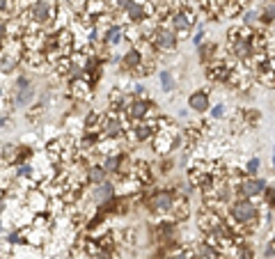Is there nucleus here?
Returning <instances> with one entry per match:
<instances>
[{
	"label": "nucleus",
	"mask_w": 275,
	"mask_h": 259,
	"mask_svg": "<svg viewBox=\"0 0 275 259\" xmlns=\"http://www.w3.org/2000/svg\"><path fill=\"white\" fill-rule=\"evenodd\" d=\"M229 216L232 220L241 227L243 232H255L259 227V207L252 202L250 197H236L229 207Z\"/></svg>",
	"instance_id": "obj_1"
},
{
	"label": "nucleus",
	"mask_w": 275,
	"mask_h": 259,
	"mask_svg": "<svg viewBox=\"0 0 275 259\" xmlns=\"http://www.w3.org/2000/svg\"><path fill=\"white\" fill-rule=\"evenodd\" d=\"M168 21H170V28L177 33V39H179V42H181V39H190V30L195 28V23H197L195 14H193L190 10H186V7H181V10L172 12Z\"/></svg>",
	"instance_id": "obj_2"
},
{
	"label": "nucleus",
	"mask_w": 275,
	"mask_h": 259,
	"mask_svg": "<svg viewBox=\"0 0 275 259\" xmlns=\"http://www.w3.org/2000/svg\"><path fill=\"white\" fill-rule=\"evenodd\" d=\"M25 16H30V23L37 28H48L55 19V7L50 0H35V3H30V10Z\"/></svg>",
	"instance_id": "obj_3"
},
{
	"label": "nucleus",
	"mask_w": 275,
	"mask_h": 259,
	"mask_svg": "<svg viewBox=\"0 0 275 259\" xmlns=\"http://www.w3.org/2000/svg\"><path fill=\"white\" fill-rule=\"evenodd\" d=\"M149 42H151V46H154V51H158V53H174L179 46L177 33H174L172 28H168V25H156Z\"/></svg>",
	"instance_id": "obj_4"
},
{
	"label": "nucleus",
	"mask_w": 275,
	"mask_h": 259,
	"mask_svg": "<svg viewBox=\"0 0 275 259\" xmlns=\"http://www.w3.org/2000/svg\"><path fill=\"white\" fill-rule=\"evenodd\" d=\"M174 199H177V188H158L147 199V207L154 213H170Z\"/></svg>",
	"instance_id": "obj_5"
},
{
	"label": "nucleus",
	"mask_w": 275,
	"mask_h": 259,
	"mask_svg": "<svg viewBox=\"0 0 275 259\" xmlns=\"http://www.w3.org/2000/svg\"><path fill=\"white\" fill-rule=\"evenodd\" d=\"M266 186H268V181L266 179H259V177H245L241 175L236 181V190H238V197H261V193L266 190Z\"/></svg>",
	"instance_id": "obj_6"
},
{
	"label": "nucleus",
	"mask_w": 275,
	"mask_h": 259,
	"mask_svg": "<svg viewBox=\"0 0 275 259\" xmlns=\"http://www.w3.org/2000/svg\"><path fill=\"white\" fill-rule=\"evenodd\" d=\"M124 14L128 19V25H142L147 19H151V10L147 5H142L140 0H133L131 5L124 10Z\"/></svg>",
	"instance_id": "obj_7"
},
{
	"label": "nucleus",
	"mask_w": 275,
	"mask_h": 259,
	"mask_svg": "<svg viewBox=\"0 0 275 259\" xmlns=\"http://www.w3.org/2000/svg\"><path fill=\"white\" fill-rule=\"evenodd\" d=\"M211 108V97L206 90H195V92L188 97V110H193L195 115H204Z\"/></svg>",
	"instance_id": "obj_8"
},
{
	"label": "nucleus",
	"mask_w": 275,
	"mask_h": 259,
	"mask_svg": "<svg viewBox=\"0 0 275 259\" xmlns=\"http://www.w3.org/2000/svg\"><path fill=\"white\" fill-rule=\"evenodd\" d=\"M142 60H145V55L140 53V48H138L135 44H131V48L126 51V55H122V67L126 71H131V74H135V71L140 69Z\"/></svg>",
	"instance_id": "obj_9"
},
{
	"label": "nucleus",
	"mask_w": 275,
	"mask_h": 259,
	"mask_svg": "<svg viewBox=\"0 0 275 259\" xmlns=\"http://www.w3.org/2000/svg\"><path fill=\"white\" fill-rule=\"evenodd\" d=\"M67 83H69V92H71V97L76 99V101H82V99L92 97V85L87 83L85 78H71V80H67Z\"/></svg>",
	"instance_id": "obj_10"
},
{
	"label": "nucleus",
	"mask_w": 275,
	"mask_h": 259,
	"mask_svg": "<svg viewBox=\"0 0 275 259\" xmlns=\"http://www.w3.org/2000/svg\"><path fill=\"white\" fill-rule=\"evenodd\" d=\"M115 195H117V188H115V184L105 179L103 184L94 186V195H92V197H94V204L99 207V204H103V202H108V199H113Z\"/></svg>",
	"instance_id": "obj_11"
},
{
	"label": "nucleus",
	"mask_w": 275,
	"mask_h": 259,
	"mask_svg": "<svg viewBox=\"0 0 275 259\" xmlns=\"http://www.w3.org/2000/svg\"><path fill=\"white\" fill-rule=\"evenodd\" d=\"M193 259H223V252H220L215 245L202 241V243H197L195 248H193Z\"/></svg>",
	"instance_id": "obj_12"
},
{
	"label": "nucleus",
	"mask_w": 275,
	"mask_h": 259,
	"mask_svg": "<svg viewBox=\"0 0 275 259\" xmlns=\"http://www.w3.org/2000/svg\"><path fill=\"white\" fill-rule=\"evenodd\" d=\"M105 179H108V172L103 170L101 163H92V165L85 167V181H87V184L99 186V184H103Z\"/></svg>",
	"instance_id": "obj_13"
},
{
	"label": "nucleus",
	"mask_w": 275,
	"mask_h": 259,
	"mask_svg": "<svg viewBox=\"0 0 275 259\" xmlns=\"http://www.w3.org/2000/svg\"><path fill=\"white\" fill-rule=\"evenodd\" d=\"M35 99H37L35 85L23 88V90H16V92H14V106H16V108H28L32 101H35Z\"/></svg>",
	"instance_id": "obj_14"
},
{
	"label": "nucleus",
	"mask_w": 275,
	"mask_h": 259,
	"mask_svg": "<svg viewBox=\"0 0 275 259\" xmlns=\"http://www.w3.org/2000/svg\"><path fill=\"white\" fill-rule=\"evenodd\" d=\"M170 213H172V220H177V222H181V220H188V213H190V209H188V199L186 197H179L177 195V199H174V204H172V209H170Z\"/></svg>",
	"instance_id": "obj_15"
},
{
	"label": "nucleus",
	"mask_w": 275,
	"mask_h": 259,
	"mask_svg": "<svg viewBox=\"0 0 275 259\" xmlns=\"http://www.w3.org/2000/svg\"><path fill=\"white\" fill-rule=\"evenodd\" d=\"M259 23L261 25L275 23V0H264V5L259 10Z\"/></svg>",
	"instance_id": "obj_16"
},
{
	"label": "nucleus",
	"mask_w": 275,
	"mask_h": 259,
	"mask_svg": "<svg viewBox=\"0 0 275 259\" xmlns=\"http://www.w3.org/2000/svg\"><path fill=\"white\" fill-rule=\"evenodd\" d=\"M215 53H218V46H215L213 42H202L200 46H197V55H200L202 65H206L209 60H213Z\"/></svg>",
	"instance_id": "obj_17"
},
{
	"label": "nucleus",
	"mask_w": 275,
	"mask_h": 259,
	"mask_svg": "<svg viewBox=\"0 0 275 259\" xmlns=\"http://www.w3.org/2000/svg\"><path fill=\"white\" fill-rule=\"evenodd\" d=\"M259 167H261V161L257 156H252V158H248V161L243 163V175L245 177H257L259 175Z\"/></svg>",
	"instance_id": "obj_18"
},
{
	"label": "nucleus",
	"mask_w": 275,
	"mask_h": 259,
	"mask_svg": "<svg viewBox=\"0 0 275 259\" xmlns=\"http://www.w3.org/2000/svg\"><path fill=\"white\" fill-rule=\"evenodd\" d=\"M158 80H160V88H163V92H172L174 90V74L168 69L158 71Z\"/></svg>",
	"instance_id": "obj_19"
},
{
	"label": "nucleus",
	"mask_w": 275,
	"mask_h": 259,
	"mask_svg": "<svg viewBox=\"0 0 275 259\" xmlns=\"http://www.w3.org/2000/svg\"><path fill=\"white\" fill-rule=\"evenodd\" d=\"M257 23H259V12H257V10H245V12H241V25L255 28Z\"/></svg>",
	"instance_id": "obj_20"
},
{
	"label": "nucleus",
	"mask_w": 275,
	"mask_h": 259,
	"mask_svg": "<svg viewBox=\"0 0 275 259\" xmlns=\"http://www.w3.org/2000/svg\"><path fill=\"white\" fill-rule=\"evenodd\" d=\"M261 197H264V207L266 209H275V184L266 186V190L261 193Z\"/></svg>",
	"instance_id": "obj_21"
},
{
	"label": "nucleus",
	"mask_w": 275,
	"mask_h": 259,
	"mask_svg": "<svg viewBox=\"0 0 275 259\" xmlns=\"http://www.w3.org/2000/svg\"><path fill=\"white\" fill-rule=\"evenodd\" d=\"M209 115H211V120H225L227 108H225V103H215V106L209 108Z\"/></svg>",
	"instance_id": "obj_22"
},
{
	"label": "nucleus",
	"mask_w": 275,
	"mask_h": 259,
	"mask_svg": "<svg viewBox=\"0 0 275 259\" xmlns=\"http://www.w3.org/2000/svg\"><path fill=\"white\" fill-rule=\"evenodd\" d=\"M131 97L133 99H147V88L142 83H135L133 85V90H131Z\"/></svg>",
	"instance_id": "obj_23"
},
{
	"label": "nucleus",
	"mask_w": 275,
	"mask_h": 259,
	"mask_svg": "<svg viewBox=\"0 0 275 259\" xmlns=\"http://www.w3.org/2000/svg\"><path fill=\"white\" fill-rule=\"evenodd\" d=\"M261 254H264V259H275V243H273V241H266Z\"/></svg>",
	"instance_id": "obj_24"
},
{
	"label": "nucleus",
	"mask_w": 275,
	"mask_h": 259,
	"mask_svg": "<svg viewBox=\"0 0 275 259\" xmlns=\"http://www.w3.org/2000/svg\"><path fill=\"white\" fill-rule=\"evenodd\" d=\"M32 85V80L28 78V76H16V80H14V90H23V88H30Z\"/></svg>",
	"instance_id": "obj_25"
},
{
	"label": "nucleus",
	"mask_w": 275,
	"mask_h": 259,
	"mask_svg": "<svg viewBox=\"0 0 275 259\" xmlns=\"http://www.w3.org/2000/svg\"><path fill=\"white\" fill-rule=\"evenodd\" d=\"M190 42H193V46H195V48L200 46L202 42H206V33H204V28H197V33L190 37Z\"/></svg>",
	"instance_id": "obj_26"
},
{
	"label": "nucleus",
	"mask_w": 275,
	"mask_h": 259,
	"mask_svg": "<svg viewBox=\"0 0 275 259\" xmlns=\"http://www.w3.org/2000/svg\"><path fill=\"white\" fill-rule=\"evenodd\" d=\"M131 3H133V0H115V7H117L119 12H124L128 5H131Z\"/></svg>",
	"instance_id": "obj_27"
},
{
	"label": "nucleus",
	"mask_w": 275,
	"mask_h": 259,
	"mask_svg": "<svg viewBox=\"0 0 275 259\" xmlns=\"http://www.w3.org/2000/svg\"><path fill=\"white\" fill-rule=\"evenodd\" d=\"M5 211H7V202H5V197H0V218L5 216Z\"/></svg>",
	"instance_id": "obj_28"
},
{
	"label": "nucleus",
	"mask_w": 275,
	"mask_h": 259,
	"mask_svg": "<svg viewBox=\"0 0 275 259\" xmlns=\"http://www.w3.org/2000/svg\"><path fill=\"white\" fill-rule=\"evenodd\" d=\"M7 122H9V117H7V115L0 117V129H5V126H7Z\"/></svg>",
	"instance_id": "obj_29"
},
{
	"label": "nucleus",
	"mask_w": 275,
	"mask_h": 259,
	"mask_svg": "<svg viewBox=\"0 0 275 259\" xmlns=\"http://www.w3.org/2000/svg\"><path fill=\"white\" fill-rule=\"evenodd\" d=\"M5 97V92H3V85H0V99H3Z\"/></svg>",
	"instance_id": "obj_30"
},
{
	"label": "nucleus",
	"mask_w": 275,
	"mask_h": 259,
	"mask_svg": "<svg viewBox=\"0 0 275 259\" xmlns=\"http://www.w3.org/2000/svg\"><path fill=\"white\" fill-rule=\"evenodd\" d=\"M270 241H273V243H275V232H273V236H270Z\"/></svg>",
	"instance_id": "obj_31"
},
{
	"label": "nucleus",
	"mask_w": 275,
	"mask_h": 259,
	"mask_svg": "<svg viewBox=\"0 0 275 259\" xmlns=\"http://www.w3.org/2000/svg\"><path fill=\"white\" fill-rule=\"evenodd\" d=\"M273 167H275V154H273Z\"/></svg>",
	"instance_id": "obj_32"
},
{
	"label": "nucleus",
	"mask_w": 275,
	"mask_h": 259,
	"mask_svg": "<svg viewBox=\"0 0 275 259\" xmlns=\"http://www.w3.org/2000/svg\"><path fill=\"white\" fill-rule=\"evenodd\" d=\"M273 154H275V145H273Z\"/></svg>",
	"instance_id": "obj_33"
}]
</instances>
